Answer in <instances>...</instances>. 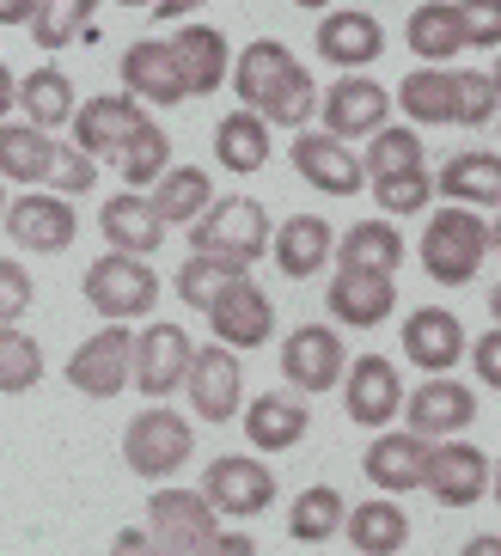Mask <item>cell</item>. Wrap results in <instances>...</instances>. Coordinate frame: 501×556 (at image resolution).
Here are the masks:
<instances>
[{
	"label": "cell",
	"instance_id": "obj_10",
	"mask_svg": "<svg viewBox=\"0 0 501 556\" xmlns=\"http://www.w3.org/2000/svg\"><path fill=\"white\" fill-rule=\"evenodd\" d=\"M7 232H13L18 251H37V257H55V251L74 245V232H80V220H74V202L55 197V190H25V197H7Z\"/></svg>",
	"mask_w": 501,
	"mask_h": 556
},
{
	"label": "cell",
	"instance_id": "obj_61",
	"mask_svg": "<svg viewBox=\"0 0 501 556\" xmlns=\"http://www.w3.org/2000/svg\"><path fill=\"white\" fill-rule=\"evenodd\" d=\"M0 214H7V184H0Z\"/></svg>",
	"mask_w": 501,
	"mask_h": 556
},
{
	"label": "cell",
	"instance_id": "obj_35",
	"mask_svg": "<svg viewBox=\"0 0 501 556\" xmlns=\"http://www.w3.org/2000/svg\"><path fill=\"white\" fill-rule=\"evenodd\" d=\"M214 160H221V172H233V178L263 172V165H270V123H263L258 111L221 116V129H214Z\"/></svg>",
	"mask_w": 501,
	"mask_h": 556
},
{
	"label": "cell",
	"instance_id": "obj_11",
	"mask_svg": "<svg viewBox=\"0 0 501 556\" xmlns=\"http://www.w3.org/2000/svg\"><path fill=\"white\" fill-rule=\"evenodd\" d=\"M147 532H153L172 556H196L214 532H221V514L209 507L202 490H153L147 495Z\"/></svg>",
	"mask_w": 501,
	"mask_h": 556
},
{
	"label": "cell",
	"instance_id": "obj_47",
	"mask_svg": "<svg viewBox=\"0 0 501 556\" xmlns=\"http://www.w3.org/2000/svg\"><path fill=\"white\" fill-rule=\"evenodd\" d=\"M465 25V50H501V0H453Z\"/></svg>",
	"mask_w": 501,
	"mask_h": 556
},
{
	"label": "cell",
	"instance_id": "obj_60",
	"mask_svg": "<svg viewBox=\"0 0 501 556\" xmlns=\"http://www.w3.org/2000/svg\"><path fill=\"white\" fill-rule=\"evenodd\" d=\"M116 7H153V0H116Z\"/></svg>",
	"mask_w": 501,
	"mask_h": 556
},
{
	"label": "cell",
	"instance_id": "obj_26",
	"mask_svg": "<svg viewBox=\"0 0 501 556\" xmlns=\"http://www.w3.org/2000/svg\"><path fill=\"white\" fill-rule=\"evenodd\" d=\"M239 416H245V441L258 446V453H288V446L306 441V428H312L306 397H288V392H263V397H251V404H245Z\"/></svg>",
	"mask_w": 501,
	"mask_h": 556
},
{
	"label": "cell",
	"instance_id": "obj_44",
	"mask_svg": "<svg viewBox=\"0 0 501 556\" xmlns=\"http://www.w3.org/2000/svg\"><path fill=\"white\" fill-rule=\"evenodd\" d=\"M245 269H233V263H214V257H184V269H178V300L190 312H209L214 300L227 294L233 281H239Z\"/></svg>",
	"mask_w": 501,
	"mask_h": 556
},
{
	"label": "cell",
	"instance_id": "obj_48",
	"mask_svg": "<svg viewBox=\"0 0 501 556\" xmlns=\"http://www.w3.org/2000/svg\"><path fill=\"white\" fill-rule=\"evenodd\" d=\"M32 306H37V288H32V276H25V263L0 257V325H18Z\"/></svg>",
	"mask_w": 501,
	"mask_h": 556
},
{
	"label": "cell",
	"instance_id": "obj_18",
	"mask_svg": "<svg viewBox=\"0 0 501 556\" xmlns=\"http://www.w3.org/2000/svg\"><path fill=\"white\" fill-rule=\"evenodd\" d=\"M209 330H214V343H227V349H263V343L275 337V306H270V294H263L251 276H239L227 294L209 306Z\"/></svg>",
	"mask_w": 501,
	"mask_h": 556
},
{
	"label": "cell",
	"instance_id": "obj_37",
	"mask_svg": "<svg viewBox=\"0 0 501 556\" xmlns=\"http://www.w3.org/2000/svg\"><path fill=\"white\" fill-rule=\"evenodd\" d=\"M49 153H55V135L32 129V123H0V184H25V190H43Z\"/></svg>",
	"mask_w": 501,
	"mask_h": 556
},
{
	"label": "cell",
	"instance_id": "obj_62",
	"mask_svg": "<svg viewBox=\"0 0 501 556\" xmlns=\"http://www.w3.org/2000/svg\"><path fill=\"white\" fill-rule=\"evenodd\" d=\"M496 86H501V55H496Z\"/></svg>",
	"mask_w": 501,
	"mask_h": 556
},
{
	"label": "cell",
	"instance_id": "obj_63",
	"mask_svg": "<svg viewBox=\"0 0 501 556\" xmlns=\"http://www.w3.org/2000/svg\"><path fill=\"white\" fill-rule=\"evenodd\" d=\"M496 123H501V116H496Z\"/></svg>",
	"mask_w": 501,
	"mask_h": 556
},
{
	"label": "cell",
	"instance_id": "obj_23",
	"mask_svg": "<svg viewBox=\"0 0 501 556\" xmlns=\"http://www.w3.org/2000/svg\"><path fill=\"white\" fill-rule=\"evenodd\" d=\"M465 325H459L447 306H416L404 318V355L422 367V379L428 374H453L459 361H465Z\"/></svg>",
	"mask_w": 501,
	"mask_h": 556
},
{
	"label": "cell",
	"instance_id": "obj_53",
	"mask_svg": "<svg viewBox=\"0 0 501 556\" xmlns=\"http://www.w3.org/2000/svg\"><path fill=\"white\" fill-rule=\"evenodd\" d=\"M196 7H209V0H153L147 13H153V18H190Z\"/></svg>",
	"mask_w": 501,
	"mask_h": 556
},
{
	"label": "cell",
	"instance_id": "obj_14",
	"mask_svg": "<svg viewBox=\"0 0 501 556\" xmlns=\"http://www.w3.org/2000/svg\"><path fill=\"white\" fill-rule=\"evenodd\" d=\"M318 116H324V135L367 141L373 129H386L391 92L379 80H367V74H342V80H330V92H318Z\"/></svg>",
	"mask_w": 501,
	"mask_h": 556
},
{
	"label": "cell",
	"instance_id": "obj_25",
	"mask_svg": "<svg viewBox=\"0 0 501 556\" xmlns=\"http://www.w3.org/2000/svg\"><path fill=\"white\" fill-rule=\"evenodd\" d=\"M123 86H129V99H141V104H184V74H178L172 43L135 37L129 50H123Z\"/></svg>",
	"mask_w": 501,
	"mask_h": 556
},
{
	"label": "cell",
	"instance_id": "obj_58",
	"mask_svg": "<svg viewBox=\"0 0 501 556\" xmlns=\"http://www.w3.org/2000/svg\"><path fill=\"white\" fill-rule=\"evenodd\" d=\"M489 312H496V325H501V281L489 288Z\"/></svg>",
	"mask_w": 501,
	"mask_h": 556
},
{
	"label": "cell",
	"instance_id": "obj_5",
	"mask_svg": "<svg viewBox=\"0 0 501 556\" xmlns=\"http://www.w3.org/2000/svg\"><path fill=\"white\" fill-rule=\"evenodd\" d=\"M190 453H196V428L184 422L178 409H165V404L135 409V422L123 428V465H129L135 477H147V483L178 477Z\"/></svg>",
	"mask_w": 501,
	"mask_h": 556
},
{
	"label": "cell",
	"instance_id": "obj_32",
	"mask_svg": "<svg viewBox=\"0 0 501 556\" xmlns=\"http://www.w3.org/2000/svg\"><path fill=\"white\" fill-rule=\"evenodd\" d=\"M410 55H422V67H447L453 55H465V25H459L453 0H422L404 25Z\"/></svg>",
	"mask_w": 501,
	"mask_h": 556
},
{
	"label": "cell",
	"instance_id": "obj_41",
	"mask_svg": "<svg viewBox=\"0 0 501 556\" xmlns=\"http://www.w3.org/2000/svg\"><path fill=\"white\" fill-rule=\"evenodd\" d=\"M92 7H98V0H43L37 18H32L37 50L55 55V50H67L74 37H86V31H92Z\"/></svg>",
	"mask_w": 501,
	"mask_h": 556
},
{
	"label": "cell",
	"instance_id": "obj_39",
	"mask_svg": "<svg viewBox=\"0 0 501 556\" xmlns=\"http://www.w3.org/2000/svg\"><path fill=\"white\" fill-rule=\"evenodd\" d=\"M116 165H123V184H129V190H153V184L172 172V135L147 116L141 129L129 135V148L116 153Z\"/></svg>",
	"mask_w": 501,
	"mask_h": 556
},
{
	"label": "cell",
	"instance_id": "obj_8",
	"mask_svg": "<svg viewBox=\"0 0 501 556\" xmlns=\"http://www.w3.org/2000/svg\"><path fill=\"white\" fill-rule=\"evenodd\" d=\"M184 392H190V409L202 422H233L245 409V367H239V349L227 343H196L190 355V374H184Z\"/></svg>",
	"mask_w": 501,
	"mask_h": 556
},
{
	"label": "cell",
	"instance_id": "obj_45",
	"mask_svg": "<svg viewBox=\"0 0 501 556\" xmlns=\"http://www.w3.org/2000/svg\"><path fill=\"white\" fill-rule=\"evenodd\" d=\"M49 190H55V197H86V190H92L98 184V160L92 153H80L74 148V141H55V153H49Z\"/></svg>",
	"mask_w": 501,
	"mask_h": 556
},
{
	"label": "cell",
	"instance_id": "obj_52",
	"mask_svg": "<svg viewBox=\"0 0 501 556\" xmlns=\"http://www.w3.org/2000/svg\"><path fill=\"white\" fill-rule=\"evenodd\" d=\"M43 0H0V25H32Z\"/></svg>",
	"mask_w": 501,
	"mask_h": 556
},
{
	"label": "cell",
	"instance_id": "obj_27",
	"mask_svg": "<svg viewBox=\"0 0 501 556\" xmlns=\"http://www.w3.org/2000/svg\"><path fill=\"white\" fill-rule=\"evenodd\" d=\"M98 232H104V245L111 251H129V257H147V251H160L165 239V220L160 208L147 202V190H123L98 208Z\"/></svg>",
	"mask_w": 501,
	"mask_h": 556
},
{
	"label": "cell",
	"instance_id": "obj_21",
	"mask_svg": "<svg viewBox=\"0 0 501 556\" xmlns=\"http://www.w3.org/2000/svg\"><path fill=\"white\" fill-rule=\"evenodd\" d=\"M422 465H428V441L422 434H398V428H373V446L361 453V471H367L373 490L386 495H410L422 490Z\"/></svg>",
	"mask_w": 501,
	"mask_h": 556
},
{
	"label": "cell",
	"instance_id": "obj_43",
	"mask_svg": "<svg viewBox=\"0 0 501 556\" xmlns=\"http://www.w3.org/2000/svg\"><path fill=\"white\" fill-rule=\"evenodd\" d=\"M37 379H43V349H37V337H25L18 325H0V392L18 397V392H32Z\"/></svg>",
	"mask_w": 501,
	"mask_h": 556
},
{
	"label": "cell",
	"instance_id": "obj_59",
	"mask_svg": "<svg viewBox=\"0 0 501 556\" xmlns=\"http://www.w3.org/2000/svg\"><path fill=\"white\" fill-rule=\"evenodd\" d=\"M489 483H496V502H501V465H496V471H489Z\"/></svg>",
	"mask_w": 501,
	"mask_h": 556
},
{
	"label": "cell",
	"instance_id": "obj_36",
	"mask_svg": "<svg viewBox=\"0 0 501 556\" xmlns=\"http://www.w3.org/2000/svg\"><path fill=\"white\" fill-rule=\"evenodd\" d=\"M147 202L160 208L165 227H196V220H202V208L214 202V178L202 172V165H172V172L147 190Z\"/></svg>",
	"mask_w": 501,
	"mask_h": 556
},
{
	"label": "cell",
	"instance_id": "obj_6",
	"mask_svg": "<svg viewBox=\"0 0 501 556\" xmlns=\"http://www.w3.org/2000/svg\"><path fill=\"white\" fill-rule=\"evenodd\" d=\"M202 495L221 520H258L275 507V471L251 453H227L202 471Z\"/></svg>",
	"mask_w": 501,
	"mask_h": 556
},
{
	"label": "cell",
	"instance_id": "obj_33",
	"mask_svg": "<svg viewBox=\"0 0 501 556\" xmlns=\"http://www.w3.org/2000/svg\"><path fill=\"white\" fill-rule=\"evenodd\" d=\"M74 80H67L62 67H32L25 80H18V99H13V111H25V123L32 129H43V135H55V129H67L74 123Z\"/></svg>",
	"mask_w": 501,
	"mask_h": 556
},
{
	"label": "cell",
	"instance_id": "obj_16",
	"mask_svg": "<svg viewBox=\"0 0 501 556\" xmlns=\"http://www.w3.org/2000/svg\"><path fill=\"white\" fill-rule=\"evenodd\" d=\"M293 172L318 190V197H361V184H367V172H361V153L349 148V141H337V135L324 129H300L293 135Z\"/></svg>",
	"mask_w": 501,
	"mask_h": 556
},
{
	"label": "cell",
	"instance_id": "obj_19",
	"mask_svg": "<svg viewBox=\"0 0 501 556\" xmlns=\"http://www.w3.org/2000/svg\"><path fill=\"white\" fill-rule=\"evenodd\" d=\"M147 123V104L141 99H129V92H104V99H86V104H74V148L80 153H123L129 148V135Z\"/></svg>",
	"mask_w": 501,
	"mask_h": 556
},
{
	"label": "cell",
	"instance_id": "obj_17",
	"mask_svg": "<svg viewBox=\"0 0 501 556\" xmlns=\"http://www.w3.org/2000/svg\"><path fill=\"white\" fill-rule=\"evenodd\" d=\"M422 490L435 495L440 507H471L477 495H489V458H484V446H465L459 434L447 446H428Z\"/></svg>",
	"mask_w": 501,
	"mask_h": 556
},
{
	"label": "cell",
	"instance_id": "obj_31",
	"mask_svg": "<svg viewBox=\"0 0 501 556\" xmlns=\"http://www.w3.org/2000/svg\"><path fill=\"white\" fill-rule=\"evenodd\" d=\"M435 190L459 208H501V153H453Z\"/></svg>",
	"mask_w": 501,
	"mask_h": 556
},
{
	"label": "cell",
	"instance_id": "obj_1",
	"mask_svg": "<svg viewBox=\"0 0 501 556\" xmlns=\"http://www.w3.org/2000/svg\"><path fill=\"white\" fill-rule=\"evenodd\" d=\"M233 92H239L245 111H258L270 129H312V116H318V80L306 74V62L288 50V43H275V37H258V43H245L239 62H233Z\"/></svg>",
	"mask_w": 501,
	"mask_h": 556
},
{
	"label": "cell",
	"instance_id": "obj_49",
	"mask_svg": "<svg viewBox=\"0 0 501 556\" xmlns=\"http://www.w3.org/2000/svg\"><path fill=\"white\" fill-rule=\"evenodd\" d=\"M465 355H471V367H477V379H484L489 392H501V325L484 330L477 343H465Z\"/></svg>",
	"mask_w": 501,
	"mask_h": 556
},
{
	"label": "cell",
	"instance_id": "obj_55",
	"mask_svg": "<svg viewBox=\"0 0 501 556\" xmlns=\"http://www.w3.org/2000/svg\"><path fill=\"white\" fill-rule=\"evenodd\" d=\"M13 99H18V80H13V67L0 62V123H7V111H13Z\"/></svg>",
	"mask_w": 501,
	"mask_h": 556
},
{
	"label": "cell",
	"instance_id": "obj_3",
	"mask_svg": "<svg viewBox=\"0 0 501 556\" xmlns=\"http://www.w3.org/2000/svg\"><path fill=\"white\" fill-rule=\"evenodd\" d=\"M484 257H489V220L477 208L447 202V208L428 214V232H422V269H428V281L465 288V281H477Z\"/></svg>",
	"mask_w": 501,
	"mask_h": 556
},
{
	"label": "cell",
	"instance_id": "obj_57",
	"mask_svg": "<svg viewBox=\"0 0 501 556\" xmlns=\"http://www.w3.org/2000/svg\"><path fill=\"white\" fill-rule=\"evenodd\" d=\"M293 7H306V13H324V7H337V0H293Z\"/></svg>",
	"mask_w": 501,
	"mask_h": 556
},
{
	"label": "cell",
	"instance_id": "obj_24",
	"mask_svg": "<svg viewBox=\"0 0 501 556\" xmlns=\"http://www.w3.org/2000/svg\"><path fill=\"white\" fill-rule=\"evenodd\" d=\"M172 55H178V74H184V99H209L233 74V50L214 25H184L172 37Z\"/></svg>",
	"mask_w": 501,
	"mask_h": 556
},
{
	"label": "cell",
	"instance_id": "obj_56",
	"mask_svg": "<svg viewBox=\"0 0 501 556\" xmlns=\"http://www.w3.org/2000/svg\"><path fill=\"white\" fill-rule=\"evenodd\" d=\"M489 257H501V208H496V227H489Z\"/></svg>",
	"mask_w": 501,
	"mask_h": 556
},
{
	"label": "cell",
	"instance_id": "obj_12",
	"mask_svg": "<svg viewBox=\"0 0 501 556\" xmlns=\"http://www.w3.org/2000/svg\"><path fill=\"white\" fill-rule=\"evenodd\" d=\"M342 367H349V343H342L330 325H300L288 330V343H281V379H288L293 392H330L342 386Z\"/></svg>",
	"mask_w": 501,
	"mask_h": 556
},
{
	"label": "cell",
	"instance_id": "obj_22",
	"mask_svg": "<svg viewBox=\"0 0 501 556\" xmlns=\"http://www.w3.org/2000/svg\"><path fill=\"white\" fill-rule=\"evenodd\" d=\"M318 55L330 67L361 74L367 62H379V55H386V25H379L373 13H361V7H337V13L318 18Z\"/></svg>",
	"mask_w": 501,
	"mask_h": 556
},
{
	"label": "cell",
	"instance_id": "obj_51",
	"mask_svg": "<svg viewBox=\"0 0 501 556\" xmlns=\"http://www.w3.org/2000/svg\"><path fill=\"white\" fill-rule=\"evenodd\" d=\"M196 556H258V539H245V532H214Z\"/></svg>",
	"mask_w": 501,
	"mask_h": 556
},
{
	"label": "cell",
	"instance_id": "obj_34",
	"mask_svg": "<svg viewBox=\"0 0 501 556\" xmlns=\"http://www.w3.org/2000/svg\"><path fill=\"white\" fill-rule=\"evenodd\" d=\"M330 257H337V269H379V276H398V263H404V232L391 227V220H355V227L330 245Z\"/></svg>",
	"mask_w": 501,
	"mask_h": 556
},
{
	"label": "cell",
	"instance_id": "obj_50",
	"mask_svg": "<svg viewBox=\"0 0 501 556\" xmlns=\"http://www.w3.org/2000/svg\"><path fill=\"white\" fill-rule=\"evenodd\" d=\"M111 556H172V551H165L147 526H123V532L111 539Z\"/></svg>",
	"mask_w": 501,
	"mask_h": 556
},
{
	"label": "cell",
	"instance_id": "obj_42",
	"mask_svg": "<svg viewBox=\"0 0 501 556\" xmlns=\"http://www.w3.org/2000/svg\"><path fill=\"white\" fill-rule=\"evenodd\" d=\"M496 116H501V86H496V74L453 67V123H459V129H489Z\"/></svg>",
	"mask_w": 501,
	"mask_h": 556
},
{
	"label": "cell",
	"instance_id": "obj_7",
	"mask_svg": "<svg viewBox=\"0 0 501 556\" xmlns=\"http://www.w3.org/2000/svg\"><path fill=\"white\" fill-rule=\"evenodd\" d=\"M342 409L361 428H391L404 416V374L386 355H355L342 367Z\"/></svg>",
	"mask_w": 501,
	"mask_h": 556
},
{
	"label": "cell",
	"instance_id": "obj_13",
	"mask_svg": "<svg viewBox=\"0 0 501 556\" xmlns=\"http://www.w3.org/2000/svg\"><path fill=\"white\" fill-rule=\"evenodd\" d=\"M404 416L410 434H422V441H453L477 422V392L459 386L453 374H428L416 392H404Z\"/></svg>",
	"mask_w": 501,
	"mask_h": 556
},
{
	"label": "cell",
	"instance_id": "obj_46",
	"mask_svg": "<svg viewBox=\"0 0 501 556\" xmlns=\"http://www.w3.org/2000/svg\"><path fill=\"white\" fill-rule=\"evenodd\" d=\"M373 197L386 214H422L435 202V178L428 172H404V178H373Z\"/></svg>",
	"mask_w": 501,
	"mask_h": 556
},
{
	"label": "cell",
	"instance_id": "obj_30",
	"mask_svg": "<svg viewBox=\"0 0 501 556\" xmlns=\"http://www.w3.org/2000/svg\"><path fill=\"white\" fill-rule=\"evenodd\" d=\"M391 111H404L410 129H447L453 123V67H410L391 92Z\"/></svg>",
	"mask_w": 501,
	"mask_h": 556
},
{
	"label": "cell",
	"instance_id": "obj_54",
	"mask_svg": "<svg viewBox=\"0 0 501 556\" xmlns=\"http://www.w3.org/2000/svg\"><path fill=\"white\" fill-rule=\"evenodd\" d=\"M459 556H501V532H477V539H465Z\"/></svg>",
	"mask_w": 501,
	"mask_h": 556
},
{
	"label": "cell",
	"instance_id": "obj_2",
	"mask_svg": "<svg viewBox=\"0 0 501 556\" xmlns=\"http://www.w3.org/2000/svg\"><path fill=\"white\" fill-rule=\"evenodd\" d=\"M270 214L251 197H214L202 208V220L190 227V251L214 263H233V269H251L258 257H270Z\"/></svg>",
	"mask_w": 501,
	"mask_h": 556
},
{
	"label": "cell",
	"instance_id": "obj_38",
	"mask_svg": "<svg viewBox=\"0 0 501 556\" xmlns=\"http://www.w3.org/2000/svg\"><path fill=\"white\" fill-rule=\"evenodd\" d=\"M342 514H349L342 490H330V483H312V490L293 495V507H288V539H293V544H330V539L342 532Z\"/></svg>",
	"mask_w": 501,
	"mask_h": 556
},
{
	"label": "cell",
	"instance_id": "obj_40",
	"mask_svg": "<svg viewBox=\"0 0 501 556\" xmlns=\"http://www.w3.org/2000/svg\"><path fill=\"white\" fill-rule=\"evenodd\" d=\"M361 172L373 178H404V172H428V160H422V135L416 129H373L367 135V153H361Z\"/></svg>",
	"mask_w": 501,
	"mask_h": 556
},
{
	"label": "cell",
	"instance_id": "obj_9",
	"mask_svg": "<svg viewBox=\"0 0 501 556\" xmlns=\"http://www.w3.org/2000/svg\"><path fill=\"white\" fill-rule=\"evenodd\" d=\"M129 355H135V330L104 325L98 337H86V343L67 355V386L80 397H92V404L123 397V386H129Z\"/></svg>",
	"mask_w": 501,
	"mask_h": 556
},
{
	"label": "cell",
	"instance_id": "obj_28",
	"mask_svg": "<svg viewBox=\"0 0 501 556\" xmlns=\"http://www.w3.org/2000/svg\"><path fill=\"white\" fill-rule=\"evenodd\" d=\"M270 257L281 263L288 281H306L330 263V220L324 214H288L281 232H270Z\"/></svg>",
	"mask_w": 501,
	"mask_h": 556
},
{
	"label": "cell",
	"instance_id": "obj_29",
	"mask_svg": "<svg viewBox=\"0 0 501 556\" xmlns=\"http://www.w3.org/2000/svg\"><path fill=\"white\" fill-rule=\"evenodd\" d=\"M342 539L355 544V556H398L410 544V514L391 495H373L342 514Z\"/></svg>",
	"mask_w": 501,
	"mask_h": 556
},
{
	"label": "cell",
	"instance_id": "obj_4",
	"mask_svg": "<svg viewBox=\"0 0 501 556\" xmlns=\"http://www.w3.org/2000/svg\"><path fill=\"white\" fill-rule=\"evenodd\" d=\"M80 294H86V306H92L104 325H135V318H147V312L160 306V276H153V263L147 257L104 251V257L86 263Z\"/></svg>",
	"mask_w": 501,
	"mask_h": 556
},
{
	"label": "cell",
	"instance_id": "obj_20",
	"mask_svg": "<svg viewBox=\"0 0 501 556\" xmlns=\"http://www.w3.org/2000/svg\"><path fill=\"white\" fill-rule=\"evenodd\" d=\"M398 312V281L379 269H337L330 276V318L342 330H373Z\"/></svg>",
	"mask_w": 501,
	"mask_h": 556
},
{
	"label": "cell",
	"instance_id": "obj_15",
	"mask_svg": "<svg viewBox=\"0 0 501 556\" xmlns=\"http://www.w3.org/2000/svg\"><path fill=\"white\" fill-rule=\"evenodd\" d=\"M190 330L184 325H147L141 337H135V355H129V379L141 397H172L184 386V374H190Z\"/></svg>",
	"mask_w": 501,
	"mask_h": 556
}]
</instances>
